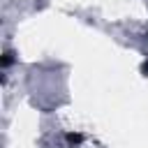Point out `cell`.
Listing matches in <instances>:
<instances>
[{"label":"cell","mask_w":148,"mask_h":148,"mask_svg":"<svg viewBox=\"0 0 148 148\" xmlns=\"http://www.w3.org/2000/svg\"><path fill=\"white\" fill-rule=\"evenodd\" d=\"M143 72H148V62H143Z\"/></svg>","instance_id":"2"},{"label":"cell","mask_w":148,"mask_h":148,"mask_svg":"<svg viewBox=\"0 0 148 148\" xmlns=\"http://www.w3.org/2000/svg\"><path fill=\"white\" fill-rule=\"evenodd\" d=\"M67 139H69V141H72V143H79V141H81V139H83V136H81V134H69V136H67Z\"/></svg>","instance_id":"1"}]
</instances>
